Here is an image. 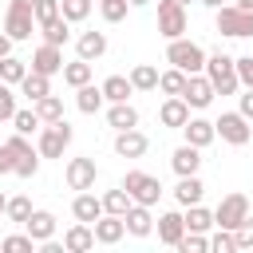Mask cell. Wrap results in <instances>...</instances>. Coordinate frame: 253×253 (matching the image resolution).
<instances>
[{
    "mask_svg": "<svg viewBox=\"0 0 253 253\" xmlns=\"http://www.w3.org/2000/svg\"><path fill=\"white\" fill-rule=\"evenodd\" d=\"M217 12V32L229 40H245L253 36V0H237V4H221Z\"/></svg>",
    "mask_w": 253,
    "mask_h": 253,
    "instance_id": "obj_1",
    "label": "cell"
},
{
    "mask_svg": "<svg viewBox=\"0 0 253 253\" xmlns=\"http://www.w3.org/2000/svg\"><path fill=\"white\" fill-rule=\"evenodd\" d=\"M206 79L213 83V95H237V87H241V79H237V67H233V55H225V51H213V55H206Z\"/></svg>",
    "mask_w": 253,
    "mask_h": 253,
    "instance_id": "obj_2",
    "label": "cell"
},
{
    "mask_svg": "<svg viewBox=\"0 0 253 253\" xmlns=\"http://www.w3.org/2000/svg\"><path fill=\"white\" fill-rule=\"evenodd\" d=\"M166 63L178 67V71H186V75H198V71L206 67V51H202V43L178 36V40H170V47H166Z\"/></svg>",
    "mask_w": 253,
    "mask_h": 253,
    "instance_id": "obj_3",
    "label": "cell"
},
{
    "mask_svg": "<svg viewBox=\"0 0 253 253\" xmlns=\"http://www.w3.org/2000/svg\"><path fill=\"white\" fill-rule=\"evenodd\" d=\"M71 138H75V130L67 126V119H55V123H43V130H40V158H63V150L71 146Z\"/></svg>",
    "mask_w": 253,
    "mask_h": 253,
    "instance_id": "obj_4",
    "label": "cell"
},
{
    "mask_svg": "<svg viewBox=\"0 0 253 253\" xmlns=\"http://www.w3.org/2000/svg\"><path fill=\"white\" fill-rule=\"evenodd\" d=\"M4 146H8V154H12V174H20V178H32L36 170H40V150L28 142V134H12V138H4Z\"/></svg>",
    "mask_w": 253,
    "mask_h": 253,
    "instance_id": "obj_5",
    "label": "cell"
},
{
    "mask_svg": "<svg viewBox=\"0 0 253 253\" xmlns=\"http://www.w3.org/2000/svg\"><path fill=\"white\" fill-rule=\"evenodd\" d=\"M123 190H126V194H130V202H138V206H154V202L162 198L158 178H154V174H146V170H126Z\"/></svg>",
    "mask_w": 253,
    "mask_h": 253,
    "instance_id": "obj_6",
    "label": "cell"
},
{
    "mask_svg": "<svg viewBox=\"0 0 253 253\" xmlns=\"http://www.w3.org/2000/svg\"><path fill=\"white\" fill-rule=\"evenodd\" d=\"M213 130H217L221 142H229V146H245V142L253 138V126H249V119H245L241 111H225V115L213 123Z\"/></svg>",
    "mask_w": 253,
    "mask_h": 253,
    "instance_id": "obj_7",
    "label": "cell"
},
{
    "mask_svg": "<svg viewBox=\"0 0 253 253\" xmlns=\"http://www.w3.org/2000/svg\"><path fill=\"white\" fill-rule=\"evenodd\" d=\"M245 217H249V198L245 194H225L213 210V225H221V229H237Z\"/></svg>",
    "mask_w": 253,
    "mask_h": 253,
    "instance_id": "obj_8",
    "label": "cell"
},
{
    "mask_svg": "<svg viewBox=\"0 0 253 253\" xmlns=\"http://www.w3.org/2000/svg\"><path fill=\"white\" fill-rule=\"evenodd\" d=\"M158 32L166 40H178L186 32V4L178 0H158Z\"/></svg>",
    "mask_w": 253,
    "mask_h": 253,
    "instance_id": "obj_9",
    "label": "cell"
},
{
    "mask_svg": "<svg viewBox=\"0 0 253 253\" xmlns=\"http://www.w3.org/2000/svg\"><path fill=\"white\" fill-rule=\"evenodd\" d=\"M32 28H36V16H32V8L8 4V16H4V32H8L12 40H32Z\"/></svg>",
    "mask_w": 253,
    "mask_h": 253,
    "instance_id": "obj_10",
    "label": "cell"
},
{
    "mask_svg": "<svg viewBox=\"0 0 253 253\" xmlns=\"http://www.w3.org/2000/svg\"><path fill=\"white\" fill-rule=\"evenodd\" d=\"M182 99H186L194 111H202V107H210V103H213V83L206 79V71L186 75V91H182Z\"/></svg>",
    "mask_w": 253,
    "mask_h": 253,
    "instance_id": "obj_11",
    "label": "cell"
},
{
    "mask_svg": "<svg viewBox=\"0 0 253 253\" xmlns=\"http://www.w3.org/2000/svg\"><path fill=\"white\" fill-rule=\"evenodd\" d=\"M32 71H40V75H59L63 71V51L55 47V43H40L36 51H32Z\"/></svg>",
    "mask_w": 253,
    "mask_h": 253,
    "instance_id": "obj_12",
    "label": "cell"
},
{
    "mask_svg": "<svg viewBox=\"0 0 253 253\" xmlns=\"http://www.w3.org/2000/svg\"><path fill=\"white\" fill-rule=\"evenodd\" d=\"M146 146H150V138H146L138 126H130V130H119V134H115V154H119V158H142V154H146Z\"/></svg>",
    "mask_w": 253,
    "mask_h": 253,
    "instance_id": "obj_13",
    "label": "cell"
},
{
    "mask_svg": "<svg viewBox=\"0 0 253 253\" xmlns=\"http://www.w3.org/2000/svg\"><path fill=\"white\" fill-rule=\"evenodd\" d=\"M95 158H71L67 162V170H63V178H67V186L71 190H91L95 186Z\"/></svg>",
    "mask_w": 253,
    "mask_h": 253,
    "instance_id": "obj_14",
    "label": "cell"
},
{
    "mask_svg": "<svg viewBox=\"0 0 253 253\" xmlns=\"http://www.w3.org/2000/svg\"><path fill=\"white\" fill-rule=\"evenodd\" d=\"M91 229H95V241H99V245H119L123 233H126V225H123L119 213H99V217L91 221Z\"/></svg>",
    "mask_w": 253,
    "mask_h": 253,
    "instance_id": "obj_15",
    "label": "cell"
},
{
    "mask_svg": "<svg viewBox=\"0 0 253 253\" xmlns=\"http://www.w3.org/2000/svg\"><path fill=\"white\" fill-rule=\"evenodd\" d=\"M190 119V103L182 95H166V103L158 107V123L170 126V130H182V123Z\"/></svg>",
    "mask_w": 253,
    "mask_h": 253,
    "instance_id": "obj_16",
    "label": "cell"
},
{
    "mask_svg": "<svg viewBox=\"0 0 253 253\" xmlns=\"http://www.w3.org/2000/svg\"><path fill=\"white\" fill-rule=\"evenodd\" d=\"M24 233H28L36 245H43L47 237H55V213H47V210H32V217L24 221Z\"/></svg>",
    "mask_w": 253,
    "mask_h": 253,
    "instance_id": "obj_17",
    "label": "cell"
},
{
    "mask_svg": "<svg viewBox=\"0 0 253 253\" xmlns=\"http://www.w3.org/2000/svg\"><path fill=\"white\" fill-rule=\"evenodd\" d=\"M123 225H126V233H130V237H146V233H154L150 206H138V202H130V210L123 213Z\"/></svg>",
    "mask_w": 253,
    "mask_h": 253,
    "instance_id": "obj_18",
    "label": "cell"
},
{
    "mask_svg": "<svg viewBox=\"0 0 253 253\" xmlns=\"http://www.w3.org/2000/svg\"><path fill=\"white\" fill-rule=\"evenodd\" d=\"M182 134H186V142L198 146V150H206V146L217 138V130H213L210 119H186V123H182Z\"/></svg>",
    "mask_w": 253,
    "mask_h": 253,
    "instance_id": "obj_19",
    "label": "cell"
},
{
    "mask_svg": "<svg viewBox=\"0 0 253 253\" xmlns=\"http://www.w3.org/2000/svg\"><path fill=\"white\" fill-rule=\"evenodd\" d=\"M63 249H67V253H87V249H95V229H91L87 221H75V225L63 233Z\"/></svg>",
    "mask_w": 253,
    "mask_h": 253,
    "instance_id": "obj_20",
    "label": "cell"
},
{
    "mask_svg": "<svg viewBox=\"0 0 253 253\" xmlns=\"http://www.w3.org/2000/svg\"><path fill=\"white\" fill-rule=\"evenodd\" d=\"M170 166H174L178 178H182V174H198V166H202V150L190 146V142H182V146L170 154Z\"/></svg>",
    "mask_w": 253,
    "mask_h": 253,
    "instance_id": "obj_21",
    "label": "cell"
},
{
    "mask_svg": "<svg viewBox=\"0 0 253 253\" xmlns=\"http://www.w3.org/2000/svg\"><path fill=\"white\" fill-rule=\"evenodd\" d=\"M71 213H75V221H87V225H91V221L103 213V202H99L91 190H79L75 202H71Z\"/></svg>",
    "mask_w": 253,
    "mask_h": 253,
    "instance_id": "obj_22",
    "label": "cell"
},
{
    "mask_svg": "<svg viewBox=\"0 0 253 253\" xmlns=\"http://www.w3.org/2000/svg\"><path fill=\"white\" fill-rule=\"evenodd\" d=\"M202 194H206V186H202V178H198V174H182V178H178V186H174L178 206H194V202H202Z\"/></svg>",
    "mask_w": 253,
    "mask_h": 253,
    "instance_id": "obj_23",
    "label": "cell"
},
{
    "mask_svg": "<svg viewBox=\"0 0 253 253\" xmlns=\"http://www.w3.org/2000/svg\"><path fill=\"white\" fill-rule=\"evenodd\" d=\"M182 233H186V221H182L178 210H170V213L158 217V241H162V245H178Z\"/></svg>",
    "mask_w": 253,
    "mask_h": 253,
    "instance_id": "obj_24",
    "label": "cell"
},
{
    "mask_svg": "<svg viewBox=\"0 0 253 253\" xmlns=\"http://www.w3.org/2000/svg\"><path fill=\"white\" fill-rule=\"evenodd\" d=\"M75 47H79V59L91 63V59H99V55L107 51V36H103V32H83V36L75 40Z\"/></svg>",
    "mask_w": 253,
    "mask_h": 253,
    "instance_id": "obj_25",
    "label": "cell"
},
{
    "mask_svg": "<svg viewBox=\"0 0 253 253\" xmlns=\"http://www.w3.org/2000/svg\"><path fill=\"white\" fill-rule=\"evenodd\" d=\"M130 91H134V87H130L126 75H107V79H103V99H107V103H126Z\"/></svg>",
    "mask_w": 253,
    "mask_h": 253,
    "instance_id": "obj_26",
    "label": "cell"
},
{
    "mask_svg": "<svg viewBox=\"0 0 253 253\" xmlns=\"http://www.w3.org/2000/svg\"><path fill=\"white\" fill-rule=\"evenodd\" d=\"M103 103H107V99H103V87H91V83L75 87V107H79L83 115H95Z\"/></svg>",
    "mask_w": 253,
    "mask_h": 253,
    "instance_id": "obj_27",
    "label": "cell"
},
{
    "mask_svg": "<svg viewBox=\"0 0 253 253\" xmlns=\"http://www.w3.org/2000/svg\"><path fill=\"white\" fill-rule=\"evenodd\" d=\"M107 123H111L115 130H130V126H138V111H134L130 103H111Z\"/></svg>",
    "mask_w": 253,
    "mask_h": 253,
    "instance_id": "obj_28",
    "label": "cell"
},
{
    "mask_svg": "<svg viewBox=\"0 0 253 253\" xmlns=\"http://www.w3.org/2000/svg\"><path fill=\"white\" fill-rule=\"evenodd\" d=\"M126 79H130L134 91H154V87H158V67H150V63H134Z\"/></svg>",
    "mask_w": 253,
    "mask_h": 253,
    "instance_id": "obj_29",
    "label": "cell"
},
{
    "mask_svg": "<svg viewBox=\"0 0 253 253\" xmlns=\"http://www.w3.org/2000/svg\"><path fill=\"white\" fill-rule=\"evenodd\" d=\"M182 221H186V229H194V233H206V229L213 225V213H210V210H206L202 202H194V206H186Z\"/></svg>",
    "mask_w": 253,
    "mask_h": 253,
    "instance_id": "obj_30",
    "label": "cell"
},
{
    "mask_svg": "<svg viewBox=\"0 0 253 253\" xmlns=\"http://www.w3.org/2000/svg\"><path fill=\"white\" fill-rule=\"evenodd\" d=\"M20 91L36 103V99H43V95L51 91V79H47V75H40V71H28V75L20 79Z\"/></svg>",
    "mask_w": 253,
    "mask_h": 253,
    "instance_id": "obj_31",
    "label": "cell"
},
{
    "mask_svg": "<svg viewBox=\"0 0 253 253\" xmlns=\"http://www.w3.org/2000/svg\"><path fill=\"white\" fill-rule=\"evenodd\" d=\"M32 107H36L40 123H55V119H63V99H59V95H51V91H47L43 99H36Z\"/></svg>",
    "mask_w": 253,
    "mask_h": 253,
    "instance_id": "obj_32",
    "label": "cell"
},
{
    "mask_svg": "<svg viewBox=\"0 0 253 253\" xmlns=\"http://www.w3.org/2000/svg\"><path fill=\"white\" fill-rule=\"evenodd\" d=\"M40 32H43V43H55V47H63L67 43V20L63 16H55V20H47V24H40Z\"/></svg>",
    "mask_w": 253,
    "mask_h": 253,
    "instance_id": "obj_33",
    "label": "cell"
},
{
    "mask_svg": "<svg viewBox=\"0 0 253 253\" xmlns=\"http://www.w3.org/2000/svg\"><path fill=\"white\" fill-rule=\"evenodd\" d=\"M63 83H67V87H83V83H91V63H87V59L63 63Z\"/></svg>",
    "mask_w": 253,
    "mask_h": 253,
    "instance_id": "obj_34",
    "label": "cell"
},
{
    "mask_svg": "<svg viewBox=\"0 0 253 253\" xmlns=\"http://www.w3.org/2000/svg\"><path fill=\"white\" fill-rule=\"evenodd\" d=\"M158 91H162V95H182V91H186V71H178V67L158 71Z\"/></svg>",
    "mask_w": 253,
    "mask_h": 253,
    "instance_id": "obj_35",
    "label": "cell"
},
{
    "mask_svg": "<svg viewBox=\"0 0 253 253\" xmlns=\"http://www.w3.org/2000/svg\"><path fill=\"white\" fill-rule=\"evenodd\" d=\"M99 202H103V213H119V217H123V213L130 210V194H126L123 186H119V190H107Z\"/></svg>",
    "mask_w": 253,
    "mask_h": 253,
    "instance_id": "obj_36",
    "label": "cell"
},
{
    "mask_svg": "<svg viewBox=\"0 0 253 253\" xmlns=\"http://www.w3.org/2000/svg\"><path fill=\"white\" fill-rule=\"evenodd\" d=\"M4 217H8V221H16V225H24V221L32 217V198H24V194L8 198V206H4Z\"/></svg>",
    "mask_w": 253,
    "mask_h": 253,
    "instance_id": "obj_37",
    "label": "cell"
},
{
    "mask_svg": "<svg viewBox=\"0 0 253 253\" xmlns=\"http://www.w3.org/2000/svg\"><path fill=\"white\" fill-rule=\"evenodd\" d=\"M59 16L67 24H79V20L91 16V0H59Z\"/></svg>",
    "mask_w": 253,
    "mask_h": 253,
    "instance_id": "obj_38",
    "label": "cell"
},
{
    "mask_svg": "<svg viewBox=\"0 0 253 253\" xmlns=\"http://www.w3.org/2000/svg\"><path fill=\"white\" fill-rule=\"evenodd\" d=\"M24 75H28V63L24 59H16V55H4L0 59V79L4 83H20Z\"/></svg>",
    "mask_w": 253,
    "mask_h": 253,
    "instance_id": "obj_39",
    "label": "cell"
},
{
    "mask_svg": "<svg viewBox=\"0 0 253 253\" xmlns=\"http://www.w3.org/2000/svg\"><path fill=\"white\" fill-rule=\"evenodd\" d=\"M12 126H16L20 134H32V130H40L43 123H40L36 107H28V111H20V107H16V115H12Z\"/></svg>",
    "mask_w": 253,
    "mask_h": 253,
    "instance_id": "obj_40",
    "label": "cell"
},
{
    "mask_svg": "<svg viewBox=\"0 0 253 253\" xmlns=\"http://www.w3.org/2000/svg\"><path fill=\"white\" fill-rule=\"evenodd\" d=\"M174 249H182V253H206V249H210V237H206V233L186 229V233L178 237V245H174Z\"/></svg>",
    "mask_w": 253,
    "mask_h": 253,
    "instance_id": "obj_41",
    "label": "cell"
},
{
    "mask_svg": "<svg viewBox=\"0 0 253 253\" xmlns=\"http://www.w3.org/2000/svg\"><path fill=\"white\" fill-rule=\"evenodd\" d=\"M0 249H4V253H32L36 241H32L28 233H8V237L0 241Z\"/></svg>",
    "mask_w": 253,
    "mask_h": 253,
    "instance_id": "obj_42",
    "label": "cell"
},
{
    "mask_svg": "<svg viewBox=\"0 0 253 253\" xmlns=\"http://www.w3.org/2000/svg\"><path fill=\"white\" fill-rule=\"evenodd\" d=\"M12 115H16V91L12 83L0 79V123H12Z\"/></svg>",
    "mask_w": 253,
    "mask_h": 253,
    "instance_id": "obj_43",
    "label": "cell"
},
{
    "mask_svg": "<svg viewBox=\"0 0 253 253\" xmlns=\"http://www.w3.org/2000/svg\"><path fill=\"white\" fill-rule=\"evenodd\" d=\"M210 249H213V253H233V249H237L233 229H221V225H217V233L210 237Z\"/></svg>",
    "mask_w": 253,
    "mask_h": 253,
    "instance_id": "obj_44",
    "label": "cell"
},
{
    "mask_svg": "<svg viewBox=\"0 0 253 253\" xmlns=\"http://www.w3.org/2000/svg\"><path fill=\"white\" fill-rule=\"evenodd\" d=\"M99 8H103V20L107 24H119V20H126V0H99Z\"/></svg>",
    "mask_w": 253,
    "mask_h": 253,
    "instance_id": "obj_45",
    "label": "cell"
},
{
    "mask_svg": "<svg viewBox=\"0 0 253 253\" xmlns=\"http://www.w3.org/2000/svg\"><path fill=\"white\" fill-rule=\"evenodd\" d=\"M32 16H36V24L55 20V16H59V0H36V4H32Z\"/></svg>",
    "mask_w": 253,
    "mask_h": 253,
    "instance_id": "obj_46",
    "label": "cell"
},
{
    "mask_svg": "<svg viewBox=\"0 0 253 253\" xmlns=\"http://www.w3.org/2000/svg\"><path fill=\"white\" fill-rule=\"evenodd\" d=\"M233 237H237V249H253V217H245V221L233 229Z\"/></svg>",
    "mask_w": 253,
    "mask_h": 253,
    "instance_id": "obj_47",
    "label": "cell"
},
{
    "mask_svg": "<svg viewBox=\"0 0 253 253\" xmlns=\"http://www.w3.org/2000/svg\"><path fill=\"white\" fill-rule=\"evenodd\" d=\"M233 67H237V79H241V87H253V55H241V59H233Z\"/></svg>",
    "mask_w": 253,
    "mask_h": 253,
    "instance_id": "obj_48",
    "label": "cell"
},
{
    "mask_svg": "<svg viewBox=\"0 0 253 253\" xmlns=\"http://www.w3.org/2000/svg\"><path fill=\"white\" fill-rule=\"evenodd\" d=\"M237 99H241V107H237V111L253 123V87H245V95H237Z\"/></svg>",
    "mask_w": 253,
    "mask_h": 253,
    "instance_id": "obj_49",
    "label": "cell"
},
{
    "mask_svg": "<svg viewBox=\"0 0 253 253\" xmlns=\"http://www.w3.org/2000/svg\"><path fill=\"white\" fill-rule=\"evenodd\" d=\"M0 174H12V154H8L4 142H0Z\"/></svg>",
    "mask_w": 253,
    "mask_h": 253,
    "instance_id": "obj_50",
    "label": "cell"
},
{
    "mask_svg": "<svg viewBox=\"0 0 253 253\" xmlns=\"http://www.w3.org/2000/svg\"><path fill=\"white\" fill-rule=\"evenodd\" d=\"M12 43H16V40H12L8 32H0V59H4V55H12Z\"/></svg>",
    "mask_w": 253,
    "mask_h": 253,
    "instance_id": "obj_51",
    "label": "cell"
},
{
    "mask_svg": "<svg viewBox=\"0 0 253 253\" xmlns=\"http://www.w3.org/2000/svg\"><path fill=\"white\" fill-rule=\"evenodd\" d=\"M12 4H20V8H32V4H36V0H12Z\"/></svg>",
    "mask_w": 253,
    "mask_h": 253,
    "instance_id": "obj_52",
    "label": "cell"
},
{
    "mask_svg": "<svg viewBox=\"0 0 253 253\" xmlns=\"http://www.w3.org/2000/svg\"><path fill=\"white\" fill-rule=\"evenodd\" d=\"M202 4H206V8H221V0H202Z\"/></svg>",
    "mask_w": 253,
    "mask_h": 253,
    "instance_id": "obj_53",
    "label": "cell"
},
{
    "mask_svg": "<svg viewBox=\"0 0 253 253\" xmlns=\"http://www.w3.org/2000/svg\"><path fill=\"white\" fill-rule=\"evenodd\" d=\"M126 4H130V8H142V4H150V0H126Z\"/></svg>",
    "mask_w": 253,
    "mask_h": 253,
    "instance_id": "obj_54",
    "label": "cell"
},
{
    "mask_svg": "<svg viewBox=\"0 0 253 253\" xmlns=\"http://www.w3.org/2000/svg\"><path fill=\"white\" fill-rule=\"evenodd\" d=\"M4 206H8V198H4V190H0V213H4Z\"/></svg>",
    "mask_w": 253,
    "mask_h": 253,
    "instance_id": "obj_55",
    "label": "cell"
},
{
    "mask_svg": "<svg viewBox=\"0 0 253 253\" xmlns=\"http://www.w3.org/2000/svg\"><path fill=\"white\" fill-rule=\"evenodd\" d=\"M178 4H190V0H178Z\"/></svg>",
    "mask_w": 253,
    "mask_h": 253,
    "instance_id": "obj_56",
    "label": "cell"
}]
</instances>
